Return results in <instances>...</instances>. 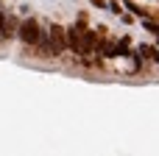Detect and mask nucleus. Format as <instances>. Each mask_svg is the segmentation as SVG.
<instances>
[{
    "label": "nucleus",
    "instance_id": "nucleus-1",
    "mask_svg": "<svg viewBox=\"0 0 159 156\" xmlns=\"http://www.w3.org/2000/svg\"><path fill=\"white\" fill-rule=\"evenodd\" d=\"M39 36H42V28H39L36 20H25V22L20 25V39H22V45L36 47V45H39Z\"/></svg>",
    "mask_w": 159,
    "mask_h": 156
},
{
    "label": "nucleus",
    "instance_id": "nucleus-4",
    "mask_svg": "<svg viewBox=\"0 0 159 156\" xmlns=\"http://www.w3.org/2000/svg\"><path fill=\"white\" fill-rule=\"evenodd\" d=\"M137 3H151V0H137Z\"/></svg>",
    "mask_w": 159,
    "mask_h": 156
},
{
    "label": "nucleus",
    "instance_id": "nucleus-3",
    "mask_svg": "<svg viewBox=\"0 0 159 156\" xmlns=\"http://www.w3.org/2000/svg\"><path fill=\"white\" fill-rule=\"evenodd\" d=\"M17 31V22H14V14L8 8H0V39H11Z\"/></svg>",
    "mask_w": 159,
    "mask_h": 156
},
{
    "label": "nucleus",
    "instance_id": "nucleus-2",
    "mask_svg": "<svg viewBox=\"0 0 159 156\" xmlns=\"http://www.w3.org/2000/svg\"><path fill=\"white\" fill-rule=\"evenodd\" d=\"M48 36H50V53H53V56H61L64 47H67V31H64L61 25H50Z\"/></svg>",
    "mask_w": 159,
    "mask_h": 156
}]
</instances>
